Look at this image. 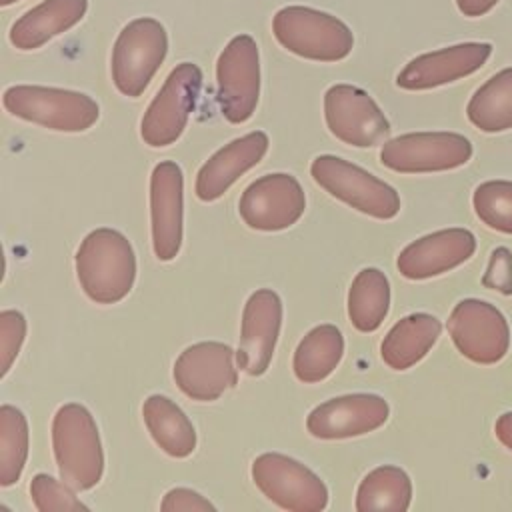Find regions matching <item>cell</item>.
I'll list each match as a JSON object with an SVG mask.
<instances>
[{"instance_id": "cell-21", "label": "cell", "mask_w": 512, "mask_h": 512, "mask_svg": "<svg viewBox=\"0 0 512 512\" xmlns=\"http://www.w3.org/2000/svg\"><path fill=\"white\" fill-rule=\"evenodd\" d=\"M88 0H44L24 12L10 28V42L18 50H34L78 24Z\"/></svg>"}, {"instance_id": "cell-34", "label": "cell", "mask_w": 512, "mask_h": 512, "mask_svg": "<svg viewBox=\"0 0 512 512\" xmlns=\"http://www.w3.org/2000/svg\"><path fill=\"white\" fill-rule=\"evenodd\" d=\"M498 2H500V0H456V6H458V10H460L464 16L478 18V16L488 14Z\"/></svg>"}, {"instance_id": "cell-22", "label": "cell", "mask_w": 512, "mask_h": 512, "mask_svg": "<svg viewBox=\"0 0 512 512\" xmlns=\"http://www.w3.org/2000/svg\"><path fill=\"white\" fill-rule=\"evenodd\" d=\"M442 332L440 320L426 312H414L398 320L380 344V356L392 370H408L420 362Z\"/></svg>"}, {"instance_id": "cell-24", "label": "cell", "mask_w": 512, "mask_h": 512, "mask_svg": "<svg viewBox=\"0 0 512 512\" xmlns=\"http://www.w3.org/2000/svg\"><path fill=\"white\" fill-rule=\"evenodd\" d=\"M344 354L342 332L332 324L312 328L294 352V374L300 382L314 384L334 372Z\"/></svg>"}, {"instance_id": "cell-27", "label": "cell", "mask_w": 512, "mask_h": 512, "mask_svg": "<svg viewBox=\"0 0 512 512\" xmlns=\"http://www.w3.org/2000/svg\"><path fill=\"white\" fill-rule=\"evenodd\" d=\"M412 500L410 476L398 466H378L368 472L356 492V510H408Z\"/></svg>"}, {"instance_id": "cell-8", "label": "cell", "mask_w": 512, "mask_h": 512, "mask_svg": "<svg viewBox=\"0 0 512 512\" xmlns=\"http://www.w3.org/2000/svg\"><path fill=\"white\" fill-rule=\"evenodd\" d=\"M252 480L276 506L290 512H320L328 504L326 484L304 464L278 452L252 462Z\"/></svg>"}, {"instance_id": "cell-28", "label": "cell", "mask_w": 512, "mask_h": 512, "mask_svg": "<svg viewBox=\"0 0 512 512\" xmlns=\"http://www.w3.org/2000/svg\"><path fill=\"white\" fill-rule=\"evenodd\" d=\"M28 456V422L26 416L4 404L0 408V484L12 486L26 464Z\"/></svg>"}, {"instance_id": "cell-11", "label": "cell", "mask_w": 512, "mask_h": 512, "mask_svg": "<svg viewBox=\"0 0 512 512\" xmlns=\"http://www.w3.org/2000/svg\"><path fill=\"white\" fill-rule=\"evenodd\" d=\"M446 328L458 352L476 364H496L508 352V320L494 304L484 300H460L452 308Z\"/></svg>"}, {"instance_id": "cell-30", "label": "cell", "mask_w": 512, "mask_h": 512, "mask_svg": "<svg viewBox=\"0 0 512 512\" xmlns=\"http://www.w3.org/2000/svg\"><path fill=\"white\" fill-rule=\"evenodd\" d=\"M30 496L38 512H76L88 510L64 480L58 482L48 474H36L30 482Z\"/></svg>"}, {"instance_id": "cell-7", "label": "cell", "mask_w": 512, "mask_h": 512, "mask_svg": "<svg viewBox=\"0 0 512 512\" xmlns=\"http://www.w3.org/2000/svg\"><path fill=\"white\" fill-rule=\"evenodd\" d=\"M200 88L202 70L196 64L182 62L172 68L142 116V140L152 148L174 144L184 132L188 118L196 108Z\"/></svg>"}, {"instance_id": "cell-6", "label": "cell", "mask_w": 512, "mask_h": 512, "mask_svg": "<svg viewBox=\"0 0 512 512\" xmlns=\"http://www.w3.org/2000/svg\"><path fill=\"white\" fill-rule=\"evenodd\" d=\"M310 174L330 196L372 218L390 220L400 210V196L390 184L344 158L322 154L314 158Z\"/></svg>"}, {"instance_id": "cell-19", "label": "cell", "mask_w": 512, "mask_h": 512, "mask_svg": "<svg viewBox=\"0 0 512 512\" xmlns=\"http://www.w3.org/2000/svg\"><path fill=\"white\" fill-rule=\"evenodd\" d=\"M476 252V236L466 228H446L410 242L398 256L396 266L408 280L440 276L464 264Z\"/></svg>"}, {"instance_id": "cell-14", "label": "cell", "mask_w": 512, "mask_h": 512, "mask_svg": "<svg viewBox=\"0 0 512 512\" xmlns=\"http://www.w3.org/2000/svg\"><path fill=\"white\" fill-rule=\"evenodd\" d=\"M172 376L188 398L212 402L236 384L234 350L222 342L192 344L176 358Z\"/></svg>"}, {"instance_id": "cell-20", "label": "cell", "mask_w": 512, "mask_h": 512, "mask_svg": "<svg viewBox=\"0 0 512 512\" xmlns=\"http://www.w3.org/2000/svg\"><path fill=\"white\" fill-rule=\"evenodd\" d=\"M268 150V136L254 130L214 152L196 174V196L204 202L218 200L244 172L256 166Z\"/></svg>"}, {"instance_id": "cell-9", "label": "cell", "mask_w": 512, "mask_h": 512, "mask_svg": "<svg viewBox=\"0 0 512 512\" xmlns=\"http://www.w3.org/2000/svg\"><path fill=\"white\" fill-rule=\"evenodd\" d=\"M218 104L224 118L232 124L246 122L260 96V56L250 34L234 36L216 62Z\"/></svg>"}, {"instance_id": "cell-33", "label": "cell", "mask_w": 512, "mask_h": 512, "mask_svg": "<svg viewBox=\"0 0 512 512\" xmlns=\"http://www.w3.org/2000/svg\"><path fill=\"white\" fill-rule=\"evenodd\" d=\"M160 510L162 512H204V510H214V504H210L202 494L190 488H172L164 494Z\"/></svg>"}, {"instance_id": "cell-31", "label": "cell", "mask_w": 512, "mask_h": 512, "mask_svg": "<svg viewBox=\"0 0 512 512\" xmlns=\"http://www.w3.org/2000/svg\"><path fill=\"white\" fill-rule=\"evenodd\" d=\"M26 336V320L16 310H4L0 314V360L2 376L8 374L12 362L16 360Z\"/></svg>"}, {"instance_id": "cell-25", "label": "cell", "mask_w": 512, "mask_h": 512, "mask_svg": "<svg viewBox=\"0 0 512 512\" xmlns=\"http://www.w3.org/2000/svg\"><path fill=\"white\" fill-rule=\"evenodd\" d=\"M468 120L482 132H504L512 128V66L490 76L466 106Z\"/></svg>"}, {"instance_id": "cell-29", "label": "cell", "mask_w": 512, "mask_h": 512, "mask_svg": "<svg viewBox=\"0 0 512 512\" xmlns=\"http://www.w3.org/2000/svg\"><path fill=\"white\" fill-rule=\"evenodd\" d=\"M476 216L492 230L512 234V180H486L472 194Z\"/></svg>"}, {"instance_id": "cell-3", "label": "cell", "mask_w": 512, "mask_h": 512, "mask_svg": "<svg viewBox=\"0 0 512 512\" xmlns=\"http://www.w3.org/2000/svg\"><path fill=\"white\" fill-rule=\"evenodd\" d=\"M272 32L282 48L316 62H338L354 46V34L340 18L310 6L280 8Z\"/></svg>"}, {"instance_id": "cell-23", "label": "cell", "mask_w": 512, "mask_h": 512, "mask_svg": "<svg viewBox=\"0 0 512 512\" xmlns=\"http://www.w3.org/2000/svg\"><path fill=\"white\" fill-rule=\"evenodd\" d=\"M144 424L154 442L174 458H186L196 448V432L188 416L168 396L152 394L142 404Z\"/></svg>"}, {"instance_id": "cell-12", "label": "cell", "mask_w": 512, "mask_h": 512, "mask_svg": "<svg viewBox=\"0 0 512 512\" xmlns=\"http://www.w3.org/2000/svg\"><path fill=\"white\" fill-rule=\"evenodd\" d=\"M326 126L344 144L370 148L386 142L390 124L380 106L358 86L334 84L324 94Z\"/></svg>"}, {"instance_id": "cell-13", "label": "cell", "mask_w": 512, "mask_h": 512, "mask_svg": "<svg viewBox=\"0 0 512 512\" xmlns=\"http://www.w3.org/2000/svg\"><path fill=\"white\" fill-rule=\"evenodd\" d=\"M306 196L300 182L284 172L254 180L240 196L238 212L246 226L262 232L290 228L300 220Z\"/></svg>"}, {"instance_id": "cell-26", "label": "cell", "mask_w": 512, "mask_h": 512, "mask_svg": "<svg viewBox=\"0 0 512 512\" xmlns=\"http://www.w3.org/2000/svg\"><path fill=\"white\" fill-rule=\"evenodd\" d=\"M390 308V284L378 268H364L348 290V316L356 330L374 332Z\"/></svg>"}, {"instance_id": "cell-5", "label": "cell", "mask_w": 512, "mask_h": 512, "mask_svg": "<svg viewBox=\"0 0 512 512\" xmlns=\"http://www.w3.org/2000/svg\"><path fill=\"white\" fill-rule=\"evenodd\" d=\"M168 52V34L160 20L142 16L130 20L112 48V80L118 92L138 98Z\"/></svg>"}, {"instance_id": "cell-15", "label": "cell", "mask_w": 512, "mask_h": 512, "mask_svg": "<svg viewBox=\"0 0 512 512\" xmlns=\"http://www.w3.org/2000/svg\"><path fill=\"white\" fill-rule=\"evenodd\" d=\"M282 324V300L270 290L262 288L250 294L242 312L240 344L236 364L248 376H260L268 370Z\"/></svg>"}, {"instance_id": "cell-18", "label": "cell", "mask_w": 512, "mask_h": 512, "mask_svg": "<svg viewBox=\"0 0 512 512\" xmlns=\"http://www.w3.org/2000/svg\"><path fill=\"white\" fill-rule=\"evenodd\" d=\"M182 188L184 178L176 162H158L150 176L152 246L158 260H174L182 244Z\"/></svg>"}, {"instance_id": "cell-2", "label": "cell", "mask_w": 512, "mask_h": 512, "mask_svg": "<svg viewBox=\"0 0 512 512\" xmlns=\"http://www.w3.org/2000/svg\"><path fill=\"white\" fill-rule=\"evenodd\" d=\"M52 448L60 480L76 492L90 490L102 478L104 454L92 414L76 402L60 406L52 420Z\"/></svg>"}, {"instance_id": "cell-17", "label": "cell", "mask_w": 512, "mask_h": 512, "mask_svg": "<svg viewBox=\"0 0 512 512\" xmlns=\"http://www.w3.org/2000/svg\"><path fill=\"white\" fill-rule=\"evenodd\" d=\"M492 54L490 42H462L412 58L396 76L404 90H430L480 70Z\"/></svg>"}, {"instance_id": "cell-4", "label": "cell", "mask_w": 512, "mask_h": 512, "mask_svg": "<svg viewBox=\"0 0 512 512\" xmlns=\"http://www.w3.org/2000/svg\"><path fill=\"white\" fill-rule=\"evenodd\" d=\"M2 102L12 116L58 132H84L100 116L94 98L64 88L10 86Z\"/></svg>"}, {"instance_id": "cell-36", "label": "cell", "mask_w": 512, "mask_h": 512, "mask_svg": "<svg viewBox=\"0 0 512 512\" xmlns=\"http://www.w3.org/2000/svg\"><path fill=\"white\" fill-rule=\"evenodd\" d=\"M14 2H20V0H0V6L6 8V6H10V4H14Z\"/></svg>"}, {"instance_id": "cell-1", "label": "cell", "mask_w": 512, "mask_h": 512, "mask_svg": "<svg viewBox=\"0 0 512 512\" xmlns=\"http://www.w3.org/2000/svg\"><path fill=\"white\" fill-rule=\"evenodd\" d=\"M76 276L96 304L120 302L134 284L136 256L128 238L112 228L92 230L78 246Z\"/></svg>"}, {"instance_id": "cell-16", "label": "cell", "mask_w": 512, "mask_h": 512, "mask_svg": "<svg viewBox=\"0 0 512 512\" xmlns=\"http://www.w3.org/2000/svg\"><path fill=\"white\" fill-rule=\"evenodd\" d=\"M388 402L378 394H346L316 406L306 428L320 440H342L368 434L388 420Z\"/></svg>"}, {"instance_id": "cell-35", "label": "cell", "mask_w": 512, "mask_h": 512, "mask_svg": "<svg viewBox=\"0 0 512 512\" xmlns=\"http://www.w3.org/2000/svg\"><path fill=\"white\" fill-rule=\"evenodd\" d=\"M494 432H496V438L508 450H512V412H504L498 416V420L494 424Z\"/></svg>"}, {"instance_id": "cell-10", "label": "cell", "mask_w": 512, "mask_h": 512, "mask_svg": "<svg viewBox=\"0 0 512 512\" xmlns=\"http://www.w3.org/2000/svg\"><path fill=\"white\" fill-rule=\"evenodd\" d=\"M472 152L470 140L456 132H410L386 140L380 162L402 174L444 172L464 166Z\"/></svg>"}, {"instance_id": "cell-32", "label": "cell", "mask_w": 512, "mask_h": 512, "mask_svg": "<svg viewBox=\"0 0 512 512\" xmlns=\"http://www.w3.org/2000/svg\"><path fill=\"white\" fill-rule=\"evenodd\" d=\"M482 284L510 296L512 294V252L506 246H498L488 262Z\"/></svg>"}]
</instances>
